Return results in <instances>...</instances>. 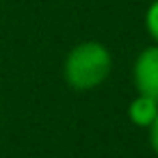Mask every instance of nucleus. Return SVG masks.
Listing matches in <instances>:
<instances>
[{
    "mask_svg": "<svg viewBox=\"0 0 158 158\" xmlns=\"http://www.w3.org/2000/svg\"><path fill=\"white\" fill-rule=\"evenodd\" d=\"M113 72V54L108 46L87 39L69 48L63 61V78L74 91H93L102 87Z\"/></svg>",
    "mask_w": 158,
    "mask_h": 158,
    "instance_id": "nucleus-1",
    "label": "nucleus"
},
{
    "mask_svg": "<svg viewBox=\"0 0 158 158\" xmlns=\"http://www.w3.org/2000/svg\"><path fill=\"white\" fill-rule=\"evenodd\" d=\"M132 82L136 93L158 100V46H145L132 63Z\"/></svg>",
    "mask_w": 158,
    "mask_h": 158,
    "instance_id": "nucleus-2",
    "label": "nucleus"
},
{
    "mask_svg": "<svg viewBox=\"0 0 158 158\" xmlns=\"http://www.w3.org/2000/svg\"><path fill=\"white\" fill-rule=\"evenodd\" d=\"M158 115V100L149 98V95H143V93H136L130 104H128V119L130 123H134L136 128H143L147 130L154 119Z\"/></svg>",
    "mask_w": 158,
    "mask_h": 158,
    "instance_id": "nucleus-3",
    "label": "nucleus"
},
{
    "mask_svg": "<svg viewBox=\"0 0 158 158\" xmlns=\"http://www.w3.org/2000/svg\"><path fill=\"white\" fill-rule=\"evenodd\" d=\"M143 26L152 39V44L158 46V0H152L145 9V15H143Z\"/></svg>",
    "mask_w": 158,
    "mask_h": 158,
    "instance_id": "nucleus-4",
    "label": "nucleus"
},
{
    "mask_svg": "<svg viewBox=\"0 0 158 158\" xmlns=\"http://www.w3.org/2000/svg\"><path fill=\"white\" fill-rule=\"evenodd\" d=\"M147 139H149V147L158 154V115H156L154 123L147 128Z\"/></svg>",
    "mask_w": 158,
    "mask_h": 158,
    "instance_id": "nucleus-5",
    "label": "nucleus"
}]
</instances>
